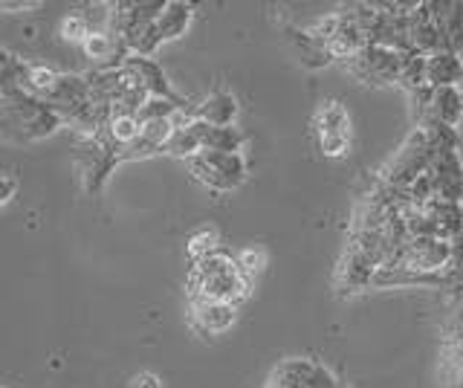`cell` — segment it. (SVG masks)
Instances as JSON below:
<instances>
[{
    "label": "cell",
    "mask_w": 463,
    "mask_h": 388,
    "mask_svg": "<svg viewBox=\"0 0 463 388\" xmlns=\"http://www.w3.org/2000/svg\"><path fill=\"white\" fill-rule=\"evenodd\" d=\"M58 79H61V73H55L52 67H33V70H29V76H26L24 90H29L38 99H47L55 90Z\"/></svg>",
    "instance_id": "e0dca14e"
},
{
    "label": "cell",
    "mask_w": 463,
    "mask_h": 388,
    "mask_svg": "<svg viewBox=\"0 0 463 388\" xmlns=\"http://www.w3.org/2000/svg\"><path fill=\"white\" fill-rule=\"evenodd\" d=\"M194 119H203V122L217 125V128L235 125V119H238V99L232 96L229 90H214L206 99V102L194 108Z\"/></svg>",
    "instance_id": "ba28073f"
},
{
    "label": "cell",
    "mask_w": 463,
    "mask_h": 388,
    "mask_svg": "<svg viewBox=\"0 0 463 388\" xmlns=\"http://www.w3.org/2000/svg\"><path fill=\"white\" fill-rule=\"evenodd\" d=\"M14 192H18V180H14L12 171H6L4 183H0V203H9V200L14 197Z\"/></svg>",
    "instance_id": "7402d4cb"
},
{
    "label": "cell",
    "mask_w": 463,
    "mask_h": 388,
    "mask_svg": "<svg viewBox=\"0 0 463 388\" xmlns=\"http://www.w3.org/2000/svg\"><path fill=\"white\" fill-rule=\"evenodd\" d=\"M101 131L108 134V139L116 148H128L139 139L142 125L137 117H130V113H113V119L108 122V128H101Z\"/></svg>",
    "instance_id": "4fadbf2b"
},
{
    "label": "cell",
    "mask_w": 463,
    "mask_h": 388,
    "mask_svg": "<svg viewBox=\"0 0 463 388\" xmlns=\"http://www.w3.org/2000/svg\"><path fill=\"white\" fill-rule=\"evenodd\" d=\"M287 44L293 47V52L298 55V62L304 64V67H313V70H318V67H327L330 62H336L330 55V47L327 44H322L318 38H313L307 30H296V26H287Z\"/></svg>",
    "instance_id": "52a82bcc"
},
{
    "label": "cell",
    "mask_w": 463,
    "mask_h": 388,
    "mask_svg": "<svg viewBox=\"0 0 463 388\" xmlns=\"http://www.w3.org/2000/svg\"><path fill=\"white\" fill-rule=\"evenodd\" d=\"M188 290L192 298H212V301H226V305H235L250 296V284L241 279L238 264L232 261L229 255L214 252L209 258H203L192 267V276H188Z\"/></svg>",
    "instance_id": "6da1fadb"
},
{
    "label": "cell",
    "mask_w": 463,
    "mask_h": 388,
    "mask_svg": "<svg viewBox=\"0 0 463 388\" xmlns=\"http://www.w3.org/2000/svg\"><path fill=\"white\" fill-rule=\"evenodd\" d=\"M235 264H238L241 279L252 287L255 276H258V272L264 270V264H267V255H264V250H241L238 258H235Z\"/></svg>",
    "instance_id": "d6986e66"
},
{
    "label": "cell",
    "mask_w": 463,
    "mask_h": 388,
    "mask_svg": "<svg viewBox=\"0 0 463 388\" xmlns=\"http://www.w3.org/2000/svg\"><path fill=\"white\" fill-rule=\"evenodd\" d=\"M29 70L33 67H29L26 62H21L18 55L4 50L0 52V88H24Z\"/></svg>",
    "instance_id": "5bb4252c"
},
{
    "label": "cell",
    "mask_w": 463,
    "mask_h": 388,
    "mask_svg": "<svg viewBox=\"0 0 463 388\" xmlns=\"http://www.w3.org/2000/svg\"><path fill=\"white\" fill-rule=\"evenodd\" d=\"M192 15H194V4H177V0H171V4L165 6V12L156 21L159 38H163V41L180 38L188 30V24H192Z\"/></svg>",
    "instance_id": "7c38bea8"
},
{
    "label": "cell",
    "mask_w": 463,
    "mask_h": 388,
    "mask_svg": "<svg viewBox=\"0 0 463 388\" xmlns=\"http://www.w3.org/2000/svg\"><path fill=\"white\" fill-rule=\"evenodd\" d=\"M316 139L318 148H322L325 156L336 160V156H345L347 148H351V117L342 102H325L322 110L316 113Z\"/></svg>",
    "instance_id": "3957f363"
},
{
    "label": "cell",
    "mask_w": 463,
    "mask_h": 388,
    "mask_svg": "<svg viewBox=\"0 0 463 388\" xmlns=\"http://www.w3.org/2000/svg\"><path fill=\"white\" fill-rule=\"evenodd\" d=\"M423 117H431V119H438V122H443L449 128H458V122L463 117V93H460V88H434L429 110L420 113V119H423Z\"/></svg>",
    "instance_id": "9c48e42d"
},
{
    "label": "cell",
    "mask_w": 463,
    "mask_h": 388,
    "mask_svg": "<svg viewBox=\"0 0 463 388\" xmlns=\"http://www.w3.org/2000/svg\"><path fill=\"white\" fill-rule=\"evenodd\" d=\"M238 308L226 305V301H212V298H192V325L200 334H226L235 325Z\"/></svg>",
    "instance_id": "277c9868"
},
{
    "label": "cell",
    "mask_w": 463,
    "mask_h": 388,
    "mask_svg": "<svg viewBox=\"0 0 463 388\" xmlns=\"http://www.w3.org/2000/svg\"><path fill=\"white\" fill-rule=\"evenodd\" d=\"M125 64L139 76V81L145 84V88H148V93L154 99H168V102H174L180 110H185V99L174 93V88L168 84V76L163 73V67H159L154 59H142V55H128Z\"/></svg>",
    "instance_id": "5b68a950"
},
{
    "label": "cell",
    "mask_w": 463,
    "mask_h": 388,
    "mask_svg": "<svg viewBox=\"0 0 463 388\" xmlns=\"http://www.w3.org/2000/svg\"><path fill=\"white\" fill-rule=\"evenodd\" d=\"M185 252H188V258H192L194 264L203 261V258L214 255V252H217V232H214V229H209V226L197 229V232H194L192 238H188Z\"/></svg>",
    "instance_id": "ac0fdd59"
},
{
    "label": "cell",
    "mask_w": 463,
    "mask_h": 388,
    "mask_svg": "<svg viewBox=\"0 0 463 388\" xmlns=\"http://www.w3.org/2000/svg\"><path fill=\"white\" fill-rule=\"evenodd\" d=\"M409 52L385 50V47H365L359 55L345 62V70H351L362 84H400Z\"/></svg>",
    "instance_id": "7a4b0ae2"
},
{
    "label": "cell",
    "mask_w": 463,
    "mask_h": 388,
    "mask_svg": "<svg viewBox=\"0 0 463 388\" xmlns=\"http://www.w3.org/2000/svg\"><path fill=\"white\" fill-rule=\"evenodd\" d=\"M90 24L81 15V12H70V15L61 21V38L64 41H72V44H84L87 38H90Z\"/></svg>",
    "instance_id": "ffe728a7"
},
{
    "label": "cell",
    "mask_w": 463,
    "mask_h": 388,
    "mask_svg": "<svg viewBox=\"0 0 463 388\" xmlns=\"http://www.w3.org/2000/svg\"><path fill=\"white\" fill-rule=\"evenodd\" d=\"M197 160L203 166H209L212 171H217L232 189H238V185L246 180V156L238 151V154H223V151H203L197 154Z\"/></svg>",
    "instance_id": "30bf717a"
},
{
    "label": "cell",
    "mask_w": 463,
    "mask_h": 388,
    "mask_svg": "<svg viewBox=\"0 0 463 388\" xmlns=\"http://www.w3.org/2000/svg\"><path fill=\"white\" fill-rule=\"evenodd\" d=\"M165 154H174V156H188V160H194L197 154H203V142H200V137H197L194 128H192V125H188V128H180V131L171 137Z\"/></svg>",
    "instance_id": "2e32d148"
},
{
    "label": "cell",
    "mask_w": 463,
    "mask_h": 388,
    "mask_svg": "<svg viewBox=\"0 0 463 388\" xmlns=\"http://www.w3.org/2000/svg\"><path fill=\"white\" fill-rule=\"evenodd\" d=\"M130 388H163V380H159L156 374H151V371H142V374H137L134 380H130Z\"/></svg>",
    "instance_id": "44dd1931"
},
{
    "label": "cell",
    "mask_w": 463,
    "mask_h": 388,
    "mask_svg": "<svg viewBox=\"0 0 463 388\" xmlns=\"http://www.w3.org/2000/svg\"><path fill=\"white\" fill-rule=\"evenodd\" d=\"M463 81V62L458 52H438L429 59V84L431 88H458Z\"/></svg>",
    "instance_id": "8fae6325"
},
{
    "label": "cell",
    "mask_w": 463,
    "mask_h": 388,
    "mask_svg": "<svg viewBox=\"0 0 463 388\" xmlns=\"http://www.w3.org/2000/svg\"><path fill=\"white\" fill-rule=\"evenodd\" d=\"M192 128L197 131L200 142H203V151H223V154H238L243 148V142L250 139L238 125H226V128H217L209 125L203 119H194Z\"/></svg>",
    "instance_id": "8992f818"
},
{
    "label": "cell",
    "mask_w": 463,
    "mask_h": 388,
    "mask_svg": "<svg viewBox=\"0 0 463 388\" xmlns=\"http://www.w3.org/2000/svg\"><path fill=\"white\" fill-rule=\"evenodd\" d=\"M443 30H446L449 50L460 55L463 52V4H460V0H455V4H446Z\"/></svg>",
    "instance_id": "9a60e30c"
},
{
    "label": "cell",
    "mask_w": 463,
    "mask_h": 388,
    "mask_svg": "<svg viewBox=\"0 0 463 388\" xmlns=\"http://www.w3.org/2000/svg\"><path fill=\"white\" fill-rule=\"evenodd\" d=\"M35 6H41L38 0H4V4H0V9H4V12H12V9H35Z\"/></svg>",
    "instance_id": "603a6c76"
}]
</instances>
